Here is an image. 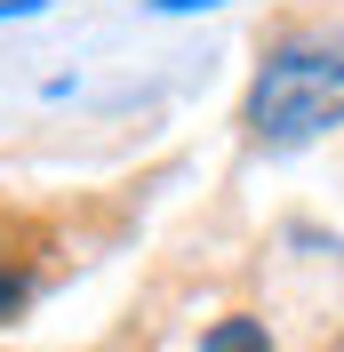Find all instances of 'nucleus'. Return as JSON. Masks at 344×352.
<instances>
[{
  "instance_id": "f03ea898",
  "label": "nucleus",
  "mask_w": 344,
  "mask_h": 352,
  "mask_svg": "<svg viewBox=\"0 0 344 352\" xmlns=\"http://www.w3.org/2000/svg\"><path fill=\"white\" fill-rule=\"evenodd\" d=\"M200 352H272V336H264V320L233 312V320H216V329L200 336Z\"/></svg>"
},
{
  "instance_id": "f257e3e1",
  "label": "nucleus",
  "mask_w": 344,
  "mask_h": 352,
  "mask_svg": "<svg viewBox=\"0 0 344 352\" xmlns=\"http://www.w3.org/2000/svg\"><path fill=\"white\" fill-rule=\"evenodd\" d=\"M344 120V24H321V32H297L280 41L257 65V88H248V129L264 144H304Z\"/></svg>"
},
{
  "instance_id": "7ed1b4c3",
  "label": "nucleus",
  "mask_w": 344,
  "mask_h": 352,
  "mask_svg": "<svg viewBox=\"0 0 344 352\" xmlns=\"http://www.w3.org/2000/svg\"><path fill=\"white\" fill-rule=\"evenodd\" d=\"M152 8H169V16H184V8H208V0H152Z\"/></svg>"
}]
</instances>
